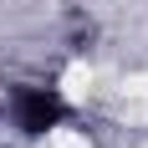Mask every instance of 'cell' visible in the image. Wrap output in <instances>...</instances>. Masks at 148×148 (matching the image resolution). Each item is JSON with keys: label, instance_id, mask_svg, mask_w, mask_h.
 Wrapping results in <instances>:
<instances>
[{"label": "cell", "instance_id": "obj_1", "mask_svg": "<svg viewBox=\"0 0 148 148\" xmlns=\"http://www.w3.org/2000/svg\"><path fill=\"white\" fill-rule=\"evenodd\" d=\"M10 112H15L21 133H46V128L66 123V102L51 87H15L10 92Z\"/></svg>", "mask_w": 148, "mask_h": 148}]
</instances>
